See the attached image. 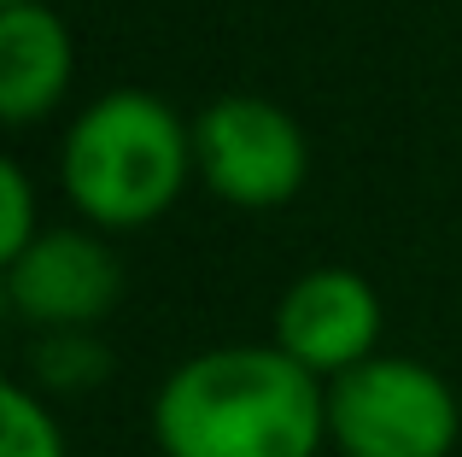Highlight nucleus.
Listing matches in <instances>:
<instances>
[{
  "instance_id": "9d476101",
  "label": "nucleus",
  "mask_w": 462,
  "mask_h": 457,
  "mask_svg": "<svg viewBox=\"0 0 462 457\" xmlns=\"http://www.w3.org/2000/svg\"><path fill=\"white\" fill-rule=\"evenodd\" d=\"M0 6H23V0H0Z\"/></svg>"
},
{
  "instance_id": "0eeeda50",
  "label": "nucleus",
  "mask_w": 462,
  "mask_h": 457,
  "mask_svg": "<svg viewBox=\"0 0 462 457\" xmlns=\"http://www.w3.org/2000/svg\"><path fill=\"white\" fill-rule=\"evenodd\" d=\"M70 30L42 0L0 6V117L12 129L47 117L70 89Z\"/></svg>"
},
{
  "instance_id": "f03ea898",
  "label": "nucleus",
  "mask_w": 462,
  "mask_h": 457,
  "mask_svg": "<svg viewBox=\"0 0 462 457\" xmlns=\"http://www.w3.org/2000/svg\"><path fill=\"white\" fill-rule=\"evenodd\" d=\"M193 129L147 89H112L82 106L59 153V182L94 228H141L181 200Z\"/></svg>"
},
{
  "instance_id": "7ed1b4c3",
  "label": "nucleus",
  "mask_w": 462,
  "mask_h": 457,
  "mask_svg": "<svg viewBox=\"0 0 462 457\" xmlns=\"http://www.w3.org/2000/svg\"><path fill=\"white\" fill-rule=\"evenodd\" d=\"M457 393L416 358H369L328 381V440L339 457H451Z\"/></svg>"
},
{
  "instance_id": "39448f33",
  "label": "nucleus",
  "mask_w": 462,
  "mask_h": 457,
  "mask_svg": "<svg viewBox=\"0 0 462 457\" xmlns=\"http://www.w3.org/2000/svg\"><path fill=\"white\" fill-rule=\"evenodd\" d=\"M374 340H381V294H374L369 275L346 270V264L305 270L275 305L270 346H282L316 381H339L346 369L381 358Z\"/></svg>"
},
{
  "instance_id": "423d86ee",
  "label": "nucleus",
  "mask_w": 462,
  "mask_h": 457,
  "mask_svg": "<svg viewBox=\"0 0 462 457\" xmlns=\"http://www.w3.org/2000/svg\"><path fill=\"white\" fill-rule=\"evenodd\" d=\"M124 294L112 247L82 228H47L30 252L6 264V305L47 334H82Z\"/></svg>"
},
{
  "instance_id": "f257e3e1",
  "label": "nucleus",
  "mask_w": 462,
  "mask_h": 457,
  "mask_svg": "<svg viewBox=\"0 0 462 457\" xmlns=\"http://www.w3.org/2000/svg\"><path fill=\"white\" fill-rule=\"evenodd\" d=\"M152 440L164 457H316L328 440V381L282 346H211L164 376Z\"/></svg>"
},
{
  "instance_id": "1a4fd4ad",
  "label": "nucleus",
  "mask_w": 462,
  "mask_h": 457,
  "mask_svg": "<svg viewBox=\"0 0 462 457\" xmlns=\"http://www.w3.org/2000/svg\"><path fill=\"white\" fill-rule=\"evenodd\" d=\"M35 247V194L18 159L0 164V264H12L18 252Z\"/></svg>"
},
{
  "instance_id": "20e7f679",
  "label": "nucleus",
  "mask_w": 462,
  "mask_h": 457,
  "mask_svg": "<svg viewBox=\"0 0 462 457\" xmlns=\"http://www.w3.org/2000/svg\"><path fill=\"white\" fill-rule=\"evenodd\" d=\"M193 171L240 211H275L305 188L310 153L299 124L263 94H223L193 117Z\"/></svg>"
},
{
  "instance_id": "6e6552de",
  "label": "nucleus",
  "mask_w": 462,
  "mask_h": 457,
  "mask_svg": "<svg viewBox=\"0 0 462 457\" xmlns=\"http://www.w3.org/2000/svg\"><path fill=\"white\" fill-rule=\"evenodd\" d=\"M0 457H65V434H59L53 411L23 381L0 387Z\"/></svg>"
}]
</instances>
